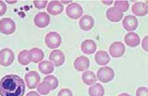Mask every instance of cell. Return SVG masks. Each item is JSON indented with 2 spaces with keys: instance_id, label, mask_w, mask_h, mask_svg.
<instances>
[{
  "instance_id": "cell-1",
  "label": "cell",
  "mask_w": 148,
  "mask_h": 96,
  "mask_svg": "<svg viewBox=\"0 0 148 96\" xmlns=\"http://www.w3.org/2000/svg\"><path fill=\"white\" fill-rule=\"evenodd\" d=\"M25 90V81L16 74H8L0 80L1 96H23Z\"/></svg>"
},
{
  "instance_id": "cell-2",
  "label": "cell",
  "mask_w": 148,
  "mask_h": 96,
  "mask_svg": "<svg viewBox=\"0 0 148 96\" xmlns=\"http://www.w3.org/2000/svg\"><path fill=\"white\" fill-rule=\"evenodd\" d=\"M62 39L60 34L56 32L47 33L45 37V42L47 47L50 49H56L60 46Z\"/></svg>"
},
{
  "instance_id": "cell-3",
  "label": "cell",
  "mask_w": 148,
  "mask_h": 96,
  "mask_svg": "<svg viewBox=\"0 0 148 96\" xmlns=\"http://www.w3.org/2000/svg\"><path fill=\"white\" fill-rule=\"evenodd\" d=\"M114 77V72L109 67L100 68L97 73V78L103 83H107L111 81Z\"/></svg>"
},
{
  "instance_id": "cell-4",
  "label": "cell",
  "mask_w": 148,
  "mask_h": 96,
  "mask_svg": "<svg viewBox=\"0 0 148 96\" xmlns=\"http://www.w3.org/2000/svg\"><path fill=\"white\" fill-rule=\"evenodd\" d=\"M16 25L10 18H3L0 21V32L5 35H10L15 32Z\"/></svg>"
},
{
  "instance_id": "cell-5",
  "label": "cell",
  "mask_w": 148,
  "mask_h": 96,
  "mask_svg": "<svg viewBox=\"0 0 148 96\" xmlns=\"http://www.w3.org/2000/svg\"><path fill=\"white\" fill-rule=\"evenodd\" d=\"M15 55L9 48H4L0 51V64L3 67H8L13 63Z\"/></svg>"
},
{
  "instance_id": "cell-6",
  "label": "cell",
  "mask_w": 148,
  "mask_h": 96,
  "mask_svg": "<svg viewBox=\"0 0 148 96\" xmlns=\"http://www.w3.org/2000/svg\"><path fill=\"white\" fill-rule=\"evenodd\" d=\"M66 13L69 18L76 20L82 15L83 9L80 4L71 3L66 9Z\"/></svg>"
},
{
  "instance_id": "cell-7",
  "label": "cell",
  "mask_w": 148,
  "mask_h": 96,
  "mask_svg": "<svg viewBox=\"0 0 148 96\" xmlns=\"http://www.w3.org/2000/svg\"><path fill=\"white\" fill-rule=\"evenodd\" d=\"M25 80L29 89H34L39 84L40 76L37 72L30 71L25 74Z\"/></svg>"
},
{
  "instance_id": "cell-8",
  "label": "cell",
  "mask_w": 148,
  "mask_h": 96,
  "mask_svg": "<svg viewBox=\"0 0 148 96\" xmlns=\"http://www.w3.org/2000/svg\"><path fill=\"white\" fill-rule=\"evenodd\" d=\"M109 52L113 57H121L125 53V45L121 42H114L109 46Z\"/></svg>"
},
{
  "instance_id": "cell-9",
  "label": "cell",
  "mask_w": 148,
  "mask_h": 96,
  "mask_svg": "<svg viewBox=\"0 0 148 96\" xmlns=\"http://www.w3.org/2000/svg\"><path fill=\"white\" fill-rule=\"evenodd\" d=\"M49 59L55 66L60 67L65 63V57L61 50L56 49L51 52L49 57Z\"/></svg>"
},
{
  "instance_id": "cell-10",
  "label": "cell",
  "mask_w": 148,
  "mask_h": 96,
  "mask_svg": "<svg viewBox=\"0 0 148 96\" xmlns=\"http://www.w3.org/2000/svg\"><path fill=\"white\" fill-rule=\"evenodd\" d=\"M34 24L38 28H43L49 25L50 16L46 12H40L34 17Z\"/></svg>"
},
{
  "instance_id": "cell-11",
  "label": "cell",
  "mask_w": 148,
  "mask_h": 96,
  "mask_svg": "<svg viewBox=\"0 0 148 96\" xmlns=\"http://www.w3.org/2000/svg\"><path fill=\"white\" fill-rule=\"evenodd\" d=\"M123 25L126 30H135L138 26V19L135 16L133 15L126 16L123 21Z\"/></svg>"
},
{
  "instance_id": "cell-12",
  "label": "cell",
  "mask_w": 148,
  "mask_h": 96,
  "mask_svg": "<svg viewBox=\"0 0 148 96\" xmlns=\"http://www.w3.org/2000/svg\"><path fill=\"white\" fill-rule=\"evenodd\" d=\"M106 16L108 20L110 21L111 22L117 23L121 21V19H123L124 16V14L121 11L118 10L117 9L114 8V7H112V8L107 9L106 12Z\"/></svg>"
},
{
  "instance_id": "cell-13",
  "label": "cell",
  "mask_w": 148,
  "mask_h": 96,
  "mask_svg": "<svg viewBox=\"0 0 148 96\" xmlns=\"http://www.w3.org/2000/svg\"><path fill=\"white\" fill-rule=\"evenodd\" d=\"M90 60L85 56H80L77 57L74 62V66L76 71L82 72L84 71L90 67Z\"/></svg>"
},
{
  "instance_id": "cell-14",
  "label": "cell",
  "mask_w": 148,
  "mask_h": 96,
  "mask_svg": "<svg viewBox=\"0 0 148 96\" xmlns=\"http://www.w3.org/2000/svg\"><path fill=\"white\" fill-rule=\"evenodd\" d=\"M64 7L60 1H50L47 8V11L52 15H58L63 11Z\"/></svg>"
},
{
  "instance_id": "cell-15",
  "label": "cell",
  "mask_w": 148,
  "mask_h": 96,
  "mask_svg": "<svg viewBox=\"0 0 148 96\" xmlns=\"http://www.w3.org/2000/svg\"><path fill=\"white\" fill-rule=\"evenodd\" d=\"M79 26L82 30L89 31L94 27V19L90 15H84L79 21Z\"/></svg>"
},
{
  "instance_id": "cell-16",
  "label": "cell",
  "mask_w": 148,
  "mask_h": 96,
  "mask_svg": "<svg viewBox=\"0 0 148 96\" xmlns=\"http://www.w3.org/2000/svg\"><path fill=\"white\" fill-rule=\"evenodd\" d=\"M96 49L97 45L92 40H86L81 44V50L84 54H93L96 51Z\"/></svg>"
},
{
  "instance_id": "cell-17",
  "label": "cell",
  "mask_w": 148,
  "mask_h": 96,
  "mask_svg": "<svg viewBox=\"0 0 148 96\" xmlns=\"http://www.w3.org/2000/svg\"><path fill=\"white\" fill-rule=\"evenodd\" d=\"M132 12L138 16H145L147 14L148 8L146 3L144 2H137L132 6Z\"/></svg>"
},
{
  "instance_id": "cell-18",
  "label": "cell",
  "mask_w": 148,
  "mask_h": 96,
  "mask_svg": "<svg viewBox=\"0 0 148 96\" xmlns=\"http://www.w3.org/2000/svg\"><path fill=\"white\" fill-rule=\"evenodd\" d=\"M28 52H29L30 62H32V63H39L44 57V53L40 48L34 47L28 51Z\"/></svg>"
},
{
  "instance_id": "cell-19",
  "label": "cell",
  "mask_w": 148,
  "mask_h": 96,
  "mask_svg": "<svg viewBox=\"0 0 148 96\" xmlns=\"http://www.w3.org/2000/svg\"><path fill=\"white\" fill-rule=\"evenodd\" d=\"M125 42L129 47H135L140 44V38L136 33L129 32L125 36Z\"/></svg>"
},
{
  "instance_id": "cell-20",
  "label": "cell",
  "mask_w": 148,
  "mask_h": 96,
  "mask_svg": "<svg viewBox=\"0 0 148 96\" xmlns=\"http://www.w3.org/2000/svg\"><path fill=\"white\" fill-rule=\"evenodd\" d=\"M110 56L105 51H99L95 55V61L99 65H106L110 61Z\"/></svg>"
},
{
  "instance_id": "cell-21",
  "label": "cell",
  "mask_w": 148,
  "mask_h": 96,
  "mask_svg": "<svg viewBox=\"0 0 148 96\" xmlns=\"http://www.w3.org/2000/svg\"><path fill=\"white\" fill-rule=\"evenodd\" d=\"M82 78L83 82L87 86H91L94 84L97 80V76L94 72L90 71H86L84 72L82 74Z\"/></svg>"
},
{
  "instance_id": "cell-22",
  "label": "cell",
  "mask_w": 148,
  "mask_h": 96,
  "mask_svg": "<svg viewBox=\"0 0 148 96\" xmlns=\"http://www.w3.org/2000/svg\"><path fill=\"white\" fill-rule=\"evenodd\" d=\"M38 69L44 74H49L54 71V64L51 61H43L38 64Z\"/></svg>"
},
{
  "instance_id": "cell-23",
  "label": "cell",
  "mask_w": 148,
  "mask_h": 96,
  "mask_svg": "<svg viewBox=\"0 0 148 96\" xmlns=\"http://www.w3.org/2000/svg\"><path fill=\"white\" fill-rule=\"evenodd\" d=\"M88 93L90 96H104L105 89L99 83H96L90 87Z\"/></svg>"
},
{
  "instance_id": "cell-24",
  "label": "cell",
  "mask_w": 148,
  "mask_h": 96,
  "mask_svg": "<svg viewBox=\"0 0 148 96\" xmlns=\"http://www.w3.org/2000/svg\"><path fill=\"white\" fill-rule=\"evenodd\" d=\"M18 61L22 65H28L30 63L29 57V52L28 50L25 49L21 51L18 55Z\"/></svg>"
},
{
  "instance_id": "cell-25",
  "label": "cell",
  "mask_w": 148,
  "mask_h": 96,
  "mask_svg": "<svg viewBox=\"0 0 148 96\" xmlns=\"http://www.w3.org/2000/svg\"><path fill=\"white\" fill-rule=\"evenodd\" d=\"M43 81L46 82L48 84L50 88H51V91L56 90L59 86L58 79H57L56 76H54L53 75H48L46 76V77L44 78V80Z\"/></svg>"
},
{
  "instance_id": "cell-26",
  "label": "cell",
  "mask_w": 148,
  "mask_h": 96,
  "mask_svg": "<svg viewBox=\"0 0 148 96\" xmlns=\"http://www.w3.org/2000/svg\"><path fill=\"white\" fill-rule=\"evenodd\" d=\"M37 90L39 93L41 95H47L49 94L50 91H51L49 85L46 82L43 81L37 86Z\"/></svg>"
},
{
  "instance_id": "cell-27",
  "label": "cell",
  "mask_w": 148,
  "mask_h": 96,
  "mask_svg": "<svg viewBox=\"0 0 148 96\" xmlns=\"http://www.w3.org/2000/svg\"><path fill=\"white\" fill-rule=\"evenodd\" d=\"M114 8L124 13L129 9V3L127 1H116L114 3Z\"/></svg>"
},
{
  "instance_id": "cell-28",
  "label": "cell",
  "mask_w": 148,
  "mask_h": 96,
  "mask_svg": "<svg viewBox=\"0 0 148 96\" xmlns=\"http://www.w3.org/2000/svg\"><path fill=\"white\" fill-rule=\"evenodd\" d=\"M34 7L36 9H44L47 3V1H34L33 2Z\"/></svg>"
},
{
  "instance_id": "cell-29",
  "label": "cell",
  "mask_w": 148,
  "mask_h": 96,
  "mask_svg": "<svg viewBox=\"0 0 148 96\" xmlns=\"http://www.w3.org/2000/svg\"><path fill=\"white\" fill-rule=\"evenodd\" d=\"M57 96H73V94L70 89L63 88L59 91Z\"/></svg>"
},
{
  "instance_id": "cell-30",
  "label": "cell",
  "mask_w": 148,
  "mask_h": 96,
  "mask_svg": "<svg viewBox=\"0 0 148 96\" xmlns=\"http://www.w3.org/2000/svg\"><path fill=\"white\" fill-rule=\"evenodd\" d=\"M136 96H148V89L146 87H140L136 91Z\"/></svg>"
},
{
  "instance_id": "cell-31",
  "label": "cell",
  "mask_w": 148,
  "mask_h": 96,
  "mask_svg": "<svg viewBox=\"0 0 148 96\" xmlns=\"http://www.w3.org/2000/svg\"><path fill=\"white\" fill-rule=\"evenodd\" d=\"M7 11V5L3 1H0V16L5 14Z\"/></svg>"
},
{
  "instance_id": "cell-32",
  "label": "cell",
  "mask_w": 148,
  "mask_h": 96,
  "mask_svg": "<svg viewBox=\"0 0 148 96\" xmlns=\"http://www.w3.org/2000/svg\"><path fill=\"white\" fill-rule=\"evenodd\" d=\"M147 40H148V36H146L144 38V40H142V47H143L145 51H148V46H147Z\"/></svg>"
},
{
  "instance_id": "cell-33",
  "label": "cell",
  "mask_w": 148,
  "mask_h": 96,
  "mask_svg": "<svg viewBox=\"0 0 148 96\" xmlns=\"http://www.w3.org/2000/svg\"><path fill=\"white\" fill-rule=\"evenodd\" d=\"M26 96H40L36 92H34V91H32V92H30L28 93Z\"/></svg>"
},
{
  "instance_id": "cell-34",
  "label": "cell",
  "mask_w": 148,
  "mask_h": 96,
  "mask_svg": "<svg viewBox=\"0 0 148 96\" xmlns=\"http://www.w3.org/2000/svg\"><path fill=\"white\" fill-rule=\"evenodd\" d=\"M102 2L106 5H111L113 3V1H102Z\"/></svg>"
},
{
  "instance_id": "cell-35",
  "label": "cell",
  "mask_w": 148,
  "mask_h": 96,
  "mask_svg": "<svg viewBox=\"0 0 148 96\" xmlns=\"http://www.w3.org/2000/svg\"><path fill=\"white\" fill-rule=\"evenodd\" d=\"M118 96H131V95L128 94V93H121V94H119Z\"/></svg>"
},
{
  "instance_id": "cell-36",
  "label": "cell",
  "mask_w": 148,
  "mask_h": 96,
  "mask_svg": "<svg viewBox=\"0 0 148 96\" xmlns=\"http://www.w3.org/2000/svg\"><path fill=\"white\" fill-rule=\"evenodd\" d=\"M16 1H6L7 3H9V4L15 3H16Z\"/></svg>"
},
{
  "instance_id": "cell-37",
  "label": "cell",
  "mask_w": 148,
  "mask_h": 96,
  "mask_svg": "<svg viewBox=\"0 0 148 96\" xmlns=\"http://www.w3.org/2000/svg\"><path fill=\"white\" fill-rule=\"evenodd\" d=\"M62 1V3H69L71 2V1Z\"/></svg>"
}]
</instances>
